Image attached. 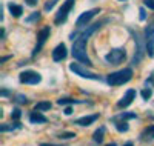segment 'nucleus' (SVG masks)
Returning a JSON list of instances; mask_svg holds the SVG:
<instances>
[{"label": "nucleus", "instance_id": "nucleus-1", "mask_svg": "<svg viewBox=\"0 0 154 146\" xmlns=\"http://www.w3.org/2000/svg\"><path fill=\"white\" fill-rule=\"evenodd\" d=\"M133 78V69L131 68H123L119 71H114L106 75V83L109 86H120L128 83Z\"/></svg>", "mask_w": 154, "mask_h": 146}, {"label": "nucleus", "instance_id": "nucleus-2", "mask_svg": "<svg viewBox=\"0 0 154 146\" xmlns=\"http://www.w3.org/2000/svg\"><path fill=\"white\" fill-rule=\"evenodd\" d=\"M71 54L75 60H79L80 63L86 65V66H93V62L89 60L88 54H86V40L83 38H75L72 42V49H71Z\"/></svg>", "mask_w": 154, "mask_h": 146}, {"label": "nucleus", "instance_id": "nucleus-3", "mask_svg": "<svg viewBox=\"0 0 154 146\" xmlns=\"http://www.w3.org/2000/svg\"><path fill=\"white\" fill-rule=\"evenodd\" d=\"M133 37H134V43H136V51H134V57H133V65H139L142 62V59L145 57L146 52V45H143V38L139 32L131 31Z\"/></svg>", "mask_w": 154, "mask_h": 146}, {"label": "nucleus", "instance_id": "nucleus-4", "mask_svg": "<svg viewBox=\"0 0 154 146\" xmlns=\"http://www.w3.org/2000/svg\"><path fill=\"white\" fill-rule=\"evenodd\" d=\"M69 71H72L75 75H79L82 78H88V80H102V77L99 74H94L91 71H88L86 69V66L80 65V63H71L69 65Z\"/></svg>", "mask_w": 154, "mask_h": 146}, {"label": "nucleus", "instance_id": "nucleus-5", "mask_svg": "<svg viewBox=\"0 0 154 146\" xmlns=\"http://www.w3.org/2000/svg\"><path fill=\"white\" fill-rule=\"evenodd\" d=\"M74 3H75V0H65V2L62 3L60 9L57 11V14H56V19H54V23L56 25H62V23L66 22L71 9L74 8Z\"/></svg>", "mask_w": 154, "mask_h": 146}, {"label": "nucleus", "instance_id": "nucleus-6", "mask_svg": "<svg viewBox=\"0 0 154 146\" xmlns=\"http://www.w3.org/2000/svg\"><path fill=\"white\" fill-rule=\"evenodd\" d=\"M49 34H51V28H49V26H43V28L38 31V34H37V43H35L34 51H32V57H35L38 52L42 51V48L45 46L46 40L49 38Z\"/></svg>", "mask_w": 154, "mask_h": 146}, {"label": "nucleus", "instance_id": "nucleus-7", "mask_svg": "<svg viewBox=\"0 0 154 146\" xmlns=\"http://www.w3.org/2000/svg\"><path fill=\"white\" fill-rule=\"evenodd\" d=\"M125 59H126V51H125V48L111 49L108 54L105 56V60H106V63H109V65H119V63H122Z\"/></svg>", "mask_w": 154, "mask_h": 146}, {"label": "nucleus", "instance_id": "nucleus-8", "mask_svg": "<svg viewBox=\"0 0 154 146\" xmlns=\"http://www.w3.org/2000/svg\"><path fill=\"white\" fill-rule=\"evenodd\" d=\"M19 80H20V83H23V85H37V83L42 82V75L38 74V72H35V71L28 69V71L20 72Z\"/></svg>", "mask_w": 154, "mask_h": 146}, {"label": "nucleus", "instance_id": "nucleus-9", "mask_svg": "<svg viewBox=\"0 0 154 146\" xmlns=\"http://www.w3.org/2000/svg\"><path fill=\"white\" fill-rule=\"evenodd\" d=\"M100 11H102L100 8H94V9L85 11L83 14H80V16H79V19L75 20V26H77L79 29H82V28H85V26H88V23L91 22V20H93V19H94V17L99 14Z\"/></svg>", "mask_w": 154, "mask_h": 146}, {"label": "nucleus", "instance_id": "nucleus-10", "mask_svg": "<svg viewBox=\"0 0 154 146\" xmlns=\"http://www.w3.org/2000/svg\"><path fill=\"white\" fill-rule=\"evenodd\" d=\"M136 100V91L134 89H128L126 92H125V96L117 102V108H128V106H130L133 102Z\"/></svg>", "mask_w": 154, "mask_h": 146}, {"label": "nucleus", "instance_id": "nucleus-11", "mask_svg": "<svg viewBox=\"0 0 154 146\" xmlns=\"http://www.w3.org/2000/svg\"><path fill=\"white\" fill-rule=\"evenodd\" d=\"M66 56H68V51H66L65 43L57 45V46L54 48V51H53V60H54V62H62V60H65Z\"/></svg>", "mask_w": 154, "mask_h": 146}, {"label": "nucleus", "instance_id": "nucleus-12", "mask_svg": "<svg viewBox=\"0 0 154 146\" xmlns=\"http://www.w3.org/2000/svg\"><path fill=\"white\" fill-rule=\"evenodd\" d=\"M100 115L99 114H91V115H85V117H80V118H77V120L74 122L75 125H79V126H89V125H93L97 118Z\"/></svg>", "mask_w": 154, "mask_h": 146}, {"label": "nucleus", "instance_id": "nucleus-13", "mask_svg": "<svg viewBox=\"0 0 154 146\" xmlns=\"http://www.w3.org/2000/svg\"><path fill=\"white\" fill-rule=\"evenodd\" d=\"M145 45H146V54L148 57H154V34L145 32Z\"/></svg>", "mask_w": 154, "mask_h": 146}, {"label": "nucleus", "instance_id": "nucleus-14", "mask_svg": "<svg viewBox=\"0 0 154 146\" xmlns=\"http://www.w3.org/2000/svg\"><path fill=\"white\" fill-rule=\"evenodd\" d=\"M29 122L32 123V125H40V123H46L48 122V118L40 112V111H32L31 114H29Z\"/></svg>", "mask_w": 154, "mask_h": 146}, {"label": "nucleus", "instance_id": "nucleus-15", "mask_svg": "<svg viewBox=\"0 0 154 146\" xmlns=\"http://www.w3.org/2000/svg\"><path fill=\"white\" fill-rule=\"evenodd\" d=\"M140 140H143V141L154 140V125H149L148 128H145L142 132H140Z\"/></svg>", "mask_w": 154, "mask_h": 146}, {"label": "nucleus", "instance_id": "nucleus-16", "mask_svg": "<svg viewBox=\"0 0 154 146\" xmlns=\"http://www.w3.org/2000/svg\"><path fill=\"white\" fill-rule=\"evenodd\" d=\"M8 9L11 12V16H14V17H20L23 14V8L20 5H16V3H9L8 5Z\"/></svg>", "mask_w": 154, "mask_h": 146}, {"label": "nucleus", "instance_id": "nucleus-17", "mask_svg": "<svg viewBox=\"0 0 154 146\" xmlns=\"http://www.w3.org/2000/svg\"><path fill=\"white\" fill-rule=\"evenodd\" d=\"M103 135H105V126H100L99 129H96V132L93 134V140H94V143H102L103 141Z\"/></svg>", "mask_w": 154, "mask_h": 146}, {"label": "nucleus", "instance_id": "nucleus-18", "mask_svg": "<svg viewBox=\"0 0 154 146\" xmlns=\"http://www.w3.org/2000/svg\"><path fill=\"white\" fill-rule=\"evenodd\" d=\"M112 122H114V126L119 132H126L128 129H130V125H128L125 120H112Z\"/></svg>", "mask_w": 154, "mask_h": 146}, {"label": "nucleus", "instance_id": "nucleus-19", "mask_svg": "<svg viewBox=\"0 0 154 146\" xmlns=\"http://www.w3.org/2000/svg\"><path fill=\"white\" fill-rule=\"evenodd\" d=\"M130 118H137L136 112H122L117 117H114L112 120H130Z\"/></svg>", "mask_w": 154, "mask_h": 146}, {"label": "nucleus", "instance_id": "nucleus-20", "mask_svg": "<svg viewBox=\"0 0 154 146\" xmlns=\"http://www.w3.org/2000/svg\"><path fill=\"white\" fill-rule=\"evenodd\" d=\"M34 109H35V111H40V112L48 111V109H51V103H49V102H38V103H35Z\"/></svg>", "mask_w": 154, "mask_h": 146}, {"label": "nucleus", "instance_id": "nucleus-21", "mask_svg": "<svg viewBox=\"0 0 154 146\" xmlns=\"http://www.w3.org/2000/svg\"><path fill=\"white\" fill-rule=\"evenodd\" d=\"M75 103H83L82 100H75V99H59L57 105L63 106V105H75Z\"/></svg>", "mask_w": 154, "mask_h": 146}, {"label": "nucleus", "instance_id": "nucleus-22", "mask_svg": "<svg viewBox=\"0 0 154 146\" xmlns=\"http://www.w3.org/2000/svg\"><path fill=\"white\" fill-rule=\"evenodd\" d=\"M19 128H22V126H20V123H14V125H2V126H0V131H2V132H6V131H14V129H19Z\"/></svg>", "mask_w": 154, "mask_h": 146}, {"label": "nucleus", "instance_id": "nucleus-23", "mask_svg": "<svg viewBox=\"0 0 154 146\" xmlns=\"http://www.w3.org/2000/svg\"><path fill=\"white\" fill-rule=\"evenodd\" d=\"M38 20H40V12H32V14L29 16V17H26V19H25V22H26V23H34V22H38Z\"/></svg>", "mask_w": 154, "mask_h": 146}, {"label": "nucleus", "instance_id": "nucleus-24", "mask_svg": "<svg viewBox=\"0 0 154 146\" xmlns=\"http://www.w3.org/2000/svg\"><path fill=\"white\" fill-rule=\"evenodd\" d=\"M57 137L60 140H69L75 137V132H60V134H57Z\"/></svg>", "mask_w": 154, "mask_h": 146}, {"label": "nucleus", "instance_id": "nucleus-25", "mask_svg": "<svg viewBox=\"0 0 154 146\" xmlns=\"http://www.w3.org/2000/svg\"><path fill=\"white\" fill-rule=\"evenodd\" d=\"M57 2L59 0H48V2L45 3V6H43V9L46 11V12H49V11H53V8L57 5Z\"/></svg>", "mask_w": 154, "mask_h": 146}, {"label": "nucleus", "instance_id": "nucleus-26", "mask_svg": "<svg viewBox=\"0 0 154 146\" xmlns=\"http://www.w3.org/2000/svg\"><path fill=\"white\" fill-rule=\"evenodd\" d=\"M151 96H152V89L146 86V88L142 91V99H143V100H149V99H151Z\"/></svg>", "mask_w": 154, "mask_h": 146}, {"label": "nucleus", "instance_id": "nucleus-27", "mask_svg": "<svg viewBox=\"0 0 154 146\" xmlns=\"http://www.w3.org/2000/svg\"><path fill=\"white\" fill-rule=\"evenodd\" d=\"M20 117H22V111L19 108L12 109V112H11V118H12V120H20Z\"/></svg>", "mask_w": 154, "mask_h": 146}, {"label": "nucleus", "instance_id": "nucleus-28", "mask_svg": "<svg viewBox=\"0 0 154 146\" xmlns=\"http://www.w3.org/2000/svg\"><path fill=\"white\" fill-rule=\"evenodd\" d=\"M16 102H17V103H22V105H26V103H28V97L23 96V94H17V96H16Z\"/></svg>", "mask_w": 154, "mask_h": 146}, {"label": "nucleus", "instance_id": "nucleus-29", "mask_svg": "<svg viewBox=\"0 0 154 146\" xmlns=\"http://www.w3.org/2000/svg\"><path fill=\"white\" fill-rule=\"evenodd\" d=\"M145 32H151V34H154V20L148 23V26L145 28Z\"/></svg>", "mask_w": 154, "mask_h": 146}, {"label": "nucleus", "instance_id": "nucleus-30", "mask_svg": "<svg viewBox=\"0 0 154 146\" xmlns=\"http://www.w3.org/2000/svg\"><path fill=\"white\" fill-rule=\"evenodd\" d=\"M143 5H145L146 8H149V9L154 11V0H143Z\"/></svg>", "mask_w": 154, "mask_h": 146}, {"label": "nucleus", "instance_id": "nucleus-31", "mask_svg": "<svg viewBox=\"0 0 154 146\" xmlns=\"http://www.w3.org/2000/svg\"><path fill=\"white\" fill-rule=\"evenodd\" d=\"M139 14H140V20H142V22H145V20H146V12H145V9H143V8H140Z\"/></svg>", "mask_w": 154, "mask_h": 146}, {"label": "nucleus", "instance_id": "nucleus-32", "mask_svg": "<svg viewBox=\"0 0 154 146\" xmlns=\"http://www.w3.org/2000/svg\"><path fill=\"white\" fill-rule=\"evenodd\" d=\"M25 3H26L28 6H35L38 3V0H25Z\"/></svg>", "mask_w": 154, "mask_h": 146}, {"label": "nucleus", "instance_id": "nucleus-33", "mask_svg": "<svg viewBox=\"0 0 154 146\" xmlns=\"http://www.w3.org/2000/svg\"><path fill=\"white\" fill-rule=\"evenodd\" d=\"M72 114V108H71V106H68V108L65 109V115H71Z\"/></svg>", "mask_w": 154, "mask_h": 146}, {"label": "nucleus", "instance_id": "nucleus-34", "mask_svg": "<svg viewBox=\"0 0 154 146\" xmlns=\"http://www.w3.org/2000/svg\"><path fill=\"white\" fill-rule=\"evenodd\" d=\"M40 146H63V144H54V143H42Z\"/></svg>", "mask_w": 154, "mask_h": 146}, {"label": "nucleus", "instance_id": "nucleus-35", "mask_svg": "<svg viewBox=\"0 0 154 146\" xmlns=\"http://www.w3.org/2000/svg\"><path fill=\"white\" fill-rule=\"evenodd\" d=\"M9 59H11V56H5V57L2 59V63H5V62H6V60H9Z\"/></svg>", "mask_w": 154, "mask_h": 146}, {"label": "nucleus", "instance_id": "nucleus-36", "mask_svg": "<svg viewBox=\"0 0 154 146\" xmlns=\"http://www.w3.org/2000/svg\"><path fill=\"white\" fill-rule=\"evenodd\" d=\"M8 94H9V92H8V91H6V89H3V91H2V96H3V97H6V96H8Z\"/></svg>", "mask_w": 154, "mask_h": 146}, {"label": "nucleus", "instance_id": "nucleus-37", "mask_svg": "<svg viewBox=\"0 0 154 146\" xmlns=\"http://www.w3.org/2000/svg\"><path fill=\"white\" fill-rule=\"evenodd\" d=\"M123 146H133V141H128V143H125Z\"/></svg>", "mask_w": 154, "mask_h": 146}, {"label": "nucleus", "instance_id": "nucleus-38", "mask_svg": "<svg viewBox=\"0 0 154 146\" xmlns=\"http://www.w3.org/2000/svg\"><path fill=\"white\" fill-rule=\"evenodd\" d=\"M106 146H117V143H114V141H112V143H109V144H106Z\"/></svg>", "mask_w": 154, "mask_h": 146}, {"label": "nucleus", "instance_id": "nucleus-39", "mask_svg": "<svg viewBox=\"0 0 154 146\" xmlns=\"http://www.w3.org/2000/svg\"><path fill=\"white\" fill-rule=\"evenodd\" d=\"M120 2H123V0H120Z\"/></svg>", "mask_w": 154, "mask_h": 146}]
</instances>
